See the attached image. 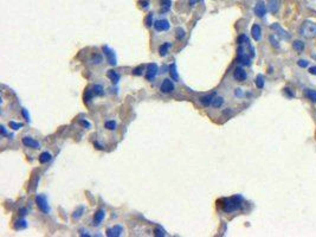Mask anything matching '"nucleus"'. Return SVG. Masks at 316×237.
I'll return each instance as SVG.
<instances>
[{
    "mask_svg": "<svg viewBox=\"0 0 316 237\" xmlns=\"http://www.w3.org/2000/svg\"><path fill=\"white\" fill-rule=\"evenodd\" d=\"M269 39H270V42H271V44H272L275 48H279L278 42H277V40L275 39V36H273V34H272V36H270V37H269Z\"/></svg>",
    "mask_w": 316,
    "mask_h": 237,
    "instance_id": "obj_40",
    "label": "nucleus"
},
{
    "mask_svg": "<svg viewBox=\"0 0 316 237\" xmlns=\"http://www.w3.org/2000/svg\"><path fill=\"white\" fill-rule=\"evenodd\" d=\"M297 64H298V66H301V68H307V66L309 65V62L305 61V59H300V61L297 62Z\"/></svg>",
    "mask_w": 316,
    "mask_h": 237,
    "instance_id": "obj_37",
    "label": "nucleus"
},
{
    "mask_svg": "<svg viewBox=\"0 0 316 237\" xmlns=\"http://www.w3.org/2000/svg\"><path fill=\"white\" fill-rule=\"evenodd\" d=\"M251 34L252 38L256 40V42H259L262 39V29L258 24H255L253 26L251 27Z\"/></svg>",
    "mask_w": 316,
    "mask_h": 237,
    "instance_id": "obj_13",
    "label": "nucleus"
},
{
    "mask_svg": "<svg viewBox=\"0 0 316 237\" xmlns=\"http://www.w3.org/2000/svg\"><path fill=\"white\" fill-rule=\"evenodd\" d=\"M26 213H27L26 209H22V210H20V215H22V216H25Z\"/></svg>",
    "mask_w": 316,
    "mask_h": 237,
    "instance_id": "obj_49",
    "label": "nucleus"
},
{
    "mask_svg": "<svg viewBox=\"0 0 316 237\" xmlns=\"http://www.w3.org/2000/svg\"><path fill=\"white\" fill-rule=\"evenodd\" d=\"M22 114H23V116L25 118V120H26V121H30V115L27 114V110H26V109H23V110H22Z\"/></svg>",
    "mask_w": 316,
    "mask_h": 237,
    "instance_id": "obj_43",
    "label": "nucleus"
},
{
    "mask_svg": "<svg viewBox=\"0 0 316 237\" xmlns=\"http://www.w3.org/2000/svg\"><path fill=\"white\" fill-rule=\"evenodd\" d=\"M255 83H256V87H257L258 89H263L264 88V83H265L264 77L262 75H258L256 77V80H255Z\"/></svg>",
    "mask_w": 316,
    "mask_h": 237,
    "instance_id": "obj_27",
    "label": "nucleus"
},
{
    "mask_svg": "<svg viewBox=\"0 0 316 237\" xmlns=\"http://www.w3.org/2000/svg\"><path fill=\"white\" fill-rule=\"evenodd\" d=\"M175 33H177V39H184V37H185V31L180 27H178Z\"/></svg>",
    "mask_w": 316,
    "mask_h": 237,
    "instance_id": "obj_36",
    "label": "nucleus"
},
{
    "mask_svg": "<svg viewBox=\"0 0 316 237\" xmlns=\"http://www.w3.org/2000/svg\"><path fill=\"white\" fill-rule=\"evenodd\" d=\"M107 76H108V78L110 80V81L113 82V83H117L118 81H120V74H118L117 71H115V70H109L108 71V74H107Z\"/></svg>",
    "mask_w": 316,
    "mask_h": 237,
    "instance_id": "obj_17",
    "label": "nucleus"
},
{
    "mask_svg": "<svg viewBox=\"0 0 316 237\" xmlns=\"http://www.w3.org/2000/svg\"><path fill=\"white\" fill-rule=\"evenodd\" d=\"M293 48H294L297 52L302 54L303 50H304V43H303L302 40H295L294 43H293Z\"/></svg>",
    "mask_w": 316,
    "mask_h": 237,
    "instance_id": "obj_21",
    "label": "nucleus"
},
{
    "mask_svg": "<svg viewBox=\"0 0 316 237\" xmlns=\"http://www.w3.org/2000/svg\"><path fill=\"white\" fill-rule=\"evenodd\" d=\"M235 95H236V96H238V97L243 96V92H241V89H239V88H238V89H236V92H235Z\"/></svg>",
    "mask_w": 316,
    "mask_h": 237,
    "instance_id": "obj_44",
    "label": "nucleus"
},
{
    "mask_svg": "<svg viewBox=\"0 0 316 237\" xmlns=\"http://www.w3.org/2000/svg\"><path fill=\"white\" fill-rule=\"evenodd\" d=\"M103 52L104 55L107 56V59H108V63L110 65H116L117 64V59H116V55H115V51H113L111 49L107 46V45H103Z\"/></svg>",
    "mask_w": 316,
    "mask_h": 237,
    "instance_id": "obj_4",
    "label": "nucleus"
},
{
    "mask_svg": "<svg viewBox=\"0 0 316 237\" xmlns=\"http://www.w3.org/2000/svg\"><path fill=\"white\" fill-rule=\"evenodd\" d=\"M122 232H123V228L121 225H115L114 228L111 229H108L107 230V236L109 237H117V236H121L122 235Z\"/></svg>",
    "mask_w": 316,
    "mask_h": 237,
    "instance_id": "obj_14",
    "label": "nucleus"
},
{
    "mask_svg": "<svg viewBox=\"0 0 316 237\" xmlns=\"http://www.w3.org/2000/svg\"><path fill=\"white\" fill-rule=\"evenodd\" d=\"M174 83H173V80L172 78H166L165 81L161 83L160 90L163 94H171V92H174Z\"/></svg>",
    "mask_w": 316,
    "mask_h": 237,
    "instance_id": "obj_6",
    "label": "nucleus"
},
{
    "mask_svg": "<svg viewBox=\"0 0 316 237\" xmlns=\"http://www.w3.org/2000/svg\"><path fill=\"white\" fill-rule=\"evenodd\" d=\"M23 145L26 146V147H30V148H33V150H38V148H40V144L36 141L34 139L32 138H30V136H25V138H23Z\"/></svg>",
    "mask_w": 316,
    "mask_h": 237,
    "instance_id": "obj_11",
    "label": "nucleus"
},
{
    "mask_svg": "<svg viewBox=\"0 0 316 237\" xmlns=\"http://www.w3.org/2000/svg\"><path fill=\"white\" fill-rule=\"evenodd\" d=\"M94 145H95V147H97V148H98V150H103V146H102V145H100V144H98V142H97V141H95V142H94Z\"/></svg>",
    "mask_w": 316,
    "mask_h": 237,
    "instance_id": "obj_47",
    "label": "nucleus"
},
{
    "mask_svg": "<svg viewBox=\"0 0 316 237\" xmlns=\"http://www.w3.org/2000/svg\"><path fill=\"white\" fill-rule=\"evenodd\" d=\"M305 97H308L311 102H316V90L314 89H305L304 90Z\"/></svg>",
    "mask_w": 316,
    "mask_h": 237,
    "instance_id": "obj_19",
    "label": "nucleus"
},
{
    "mask_svg": "<svg viewBox=\"0 0 316 237\" xmlns=\"http://www.w3.org/2000/svg\"><path fill=\"white\" fill-rule=\"evenodd\" d=\"M116 126H117V124H116L115 121H107V122L104 124V127L109 130H114L115 128H116Z\"/></svg>",
    "mask_w": 316,
    "mask_h": 237,
    "instance_id": "obj_33",
    "label": "nucleus"
},
{
    "mask_svg": "<svg viewBox=\"0 0 316 237\" xmlns=\"http://www.w3.org/2000/svg\"><path fill=\"white\" fill-rule=\"evenodd\" d=\"M10 127H11L12 129H14V130H18V129H20L23 127V124H20V122H14V121H10Z\"/></svg>",
    "mask_w": 316,
    "mask_h": 237,
    "instance_id": "obj_35",
    "label": "nucleus"
},
{
    "mask_svg": "<svg viewBox=\"0 0 316 237\" xmlns=\"http://www.w3.org/2000/svg\"><path fill=\"white\" fill-rule=\"evenodd\" d=\"M223 103H224V98L221 96H218V97H215V100L212 101V106L215 108H219V107H221L223 106Z\"/></svg>",
    "mask_w": 316,
    "mask_h": 237,
    "instance_id": "obj_28",
    "label": "nucleus"
},
{
    "mask_svg": "<svg viewBox=\"0 0 316 237\" xmlns=\"http://www.w3.org/2000/svg\"><path fill=\"white\" fill-rule=\"evenodd\" d=\"M241 200H243V198L241 196H235V197H231L229 199H223V202H224L223 210L225 212H233V211L241 209Z\"/></svg>",
    "mask_w": 316,
    "mask_h": 237,
    "instance_id": "obj_2",
    "label": "nucleus"
},
{
    "mask_svg": "<svg viewBox=\"0 0 316 237\" xmlns=\"http://www.w3.org/2000/svg\"><path fill=\"white\" fill-rule=\"evenodd\" d=\"M158 72H159V66L155 63H152V64L148 65L147 66V74H146L147 81H153L158 75Z\"/></svg>",
    "mask_w": 316,
    "mask_h": 237,
    "instance_id": "obj_7",
    "label": "nucleus"
},
{
    "mask_svg": "<svg viewBox=\"0 0 316 237\" xmlns=\"http://www.w3.org/2000/svg\"><path fill=\"white\" fill-rule=\"evenodd\" d=\"M253 11H255V14H256L257 17L263 18V17L267 14L268 8H267V5H265V3H264L263 0H258L257 3H256V5H255Z\"/></svg>",
    "mask_w": 316,
    "mask_h": 237,
    "instance_id": "obj_5",
    "label": "nucleus"
},
{
    "mask_svg": "<svg viewBox=\"0 0 316 237\" xmlns=\"http://www.w3.org/2000/svg\"><path fill=\"white\" fill-rule=\"evenodd\" d=\"M212 101H213L212 95H207V96L200 97V103H201L203 106H205V107H209L210 104H212Z\"/></svg>",
    "mask_w": 316,
    "mask_h": 237,
    "instance_id": "obj_23",
    "label": "nucleus"
},
{
    "mask_svg": "<svg viewBox=\"0 0 316 237\" xmlns=\"http://www.w3.org/2000/svg\"><path fill=\"white\" fill-rule=\"evenodd\" d=\"M142 71H143V66L141 65V66H139V68H136V69H134V70H133V75L140 76L141 74H142Z\"/></svg>",
    "mask_w": 316,
    "mask_h": 237,
    "instance_id": "obj_38",
    "label": "nucleus"
},
{
    "mask_svg": "<svg viewBox=\"0 0 316 237\" xmlns=\"http://www.w3.org/2000/svg\"><path fill=\"white\" fill-rule=\"evenodd\" d=\"M284 92H285V94H288L290 97H294V92H291V90H290L289 88H285V89H284Z\"/></svg>",
    "mask_w": 316,
    "mask_h": 237,
    "instance_id": "obj_45",
    "label": "nucleus"
},
{
    "mask_svg": "<svg viewBox=\"0 0 316 237\" xmlns=\"http://www.w3.org/2000/svg\"><path fill=\"white\" fill-rule=\"evenodd\" d=\"M309 72L311 75H316V66H310L309 68Z\"/></svg>",
    "mask_w": 316,
    "mask_h": 237,
    "instance_id": "obj_46",
    "label": "nucleus"
},
{
    "mask_svg": "<svg viewBox=\"0 0 316 237\" xmlns=\"http://www.w3.org/2000/svg\"><path fill=\"white\" fill-rule=\"evenodd\" d=\"M172 6L171 0H161V12H167Z\"/></svg>",
    "mask_w": 316,
    "mask_h": 237,
    "instance_id": "obj_25",
    "label": "nucleus"
},
{
    "mask_svg": "<svg viewBox=\"0 0 316 237\" xmlns=\"http://www.w3.org/2000/svg\"><path fill=\"white\" fill-rule=\"evenodd\" d=\"M197 3V0H191V5H194Z\"/></svg>",
    "mask_w": 316,
    "mask_h": 237,
    "instance_id": "obj_50",
    "label": "nucleus"
},
{
    "mask_svg": "<svg viewBox=\"0 0 316 237\" xmlns=\"http://www.w3.org/2000/svg\"><path fill=\"white\" fill-rule=\"evenodd\" d=\"M271 29H272V30H275V31L277 32V36H279V37L282 38V39H285V40H287V39H290V37H291L289 33L287 32V31H285V30L283 29V27L281 26L279 24H277V23L272 24V25H271Z\"/></svg>",
    "mask_w": 316,
    "mask_h": 237,
    "instance_id": "obj_8",
    "label": "nucleus"
},
{
    "mask_svg": "<svg viewBox=\"0 0 316 237\" xmlns=\"http://www.w3.org/2000/svg\"><path fill=\"white\" fill-rule=\"evenodd\" d=\"M84 210H85V208H84V206H80L78 210H76L75 212H74V215H72V218H74V219H80V217H82V215H83Z\"/></svg>",
    "mask_w": 316,
    "mask_h": 237,
    "instance_id": "obj_30",
    "label": "nucleus"
},
{
    "mask_svg": "<svg viewBox=\"0 0 316 237\" xmlns=\"http://www.w3.org/2000/svg\"><path fill=\"white\" fill-rule=\"evenodd\" d=\"M140 4H141V7H142V8H147L148 5H149V1H148V0H140Z\"/></svg>",
    "mask_w": 316,
    "mask_h": 237,
    "instance_id": "obj_42",
    "label": "nucleus"
},
{
    "mask_svg": "<svg viewBox=\"0 0 316 237\" xmlns=\"http://www.w3.org/2000/svg\"><path fill=\"white\" fill-rule=\"evenodd\" d=\"M237 43L239 44V45H241V44H250V39H249V37H247L246 34H241L239 37H238V39H237Z\"/></svg>",
    "mask_w": 316,
    "mask_h": 237,
    "instance_id": "obj_29",
    "label": "nucleus"
},
{
    "mask_svg": "<svg viewBox=\"0 0 316 237\" xmlns=\"http://www.w3.org/2000/svg\"><path fill=\"white\" fill-rule=\"evenodd\" d=\"M27 226V223L25 219H20V221H17L16 224H14V229H24V228H26Z\"/></svg>",
    "mask_w": 316,
    "mask_h": 237,
    "instance_id": "obj_31",
    "label": "nucleus"
},
{
    "mask_svg": "<svg viewBox=\"0 0 316 237\" xmlns=\"http://www.w3.org/2000/svg\"><path fill=\"white\" fill-rule=\"evenodd\" d=\"M145 24H146V26L147 27H150L152 25H154V23H153V13H149L148 16L146 17Z\"/></svg>",
    "mask_w": 316,
    "mask_h": 237,
    "instance_id": "obj_32",
    "label": "nucleus"
},
{
    "mask_svg": "<svg viewBox=\"0 0 316 237\" xmlns=\"http://www.w3.org/2000/svg\"><path fill=\"white\" fill-rule=\"evenodd\" d=\"M169 48H171V43H169V42H166V43L162 44L160 48H159V54H160V56H166V55L168 54Z\"/></svg>",
    "mask_w": 316,
    "mask_h": 237,
    "instance_id": "obj_20",
    "label": "nucleus"
},
{
    "mask_svg": "<svg viewBox=\"0 0 316 237\" xmlns=\"http://www.w3.org/2000/svg\"><path fill=\"white\" fill-rule=\"evenodd\" d=\"M238 61H239L243 65H250L251 64V58L249 57V55H246L245 52H244V49H243V46H239V49H238Z\"/></svg>",
    "mask_w": 316,
    "mask_h": 237,
    "instance_id": "obj_10",
    "label": "nucleus"
},
{
    "mask_svg": "<svg viewBox=\"0 0 316 237\" xmlns=\"http://www.w3.org/2000/svg\"><path fill=\"white\" fill-rule=\"evenodd\" d=\"M169 75H171V78L173 81H178L179 80V75H178L177 71V64L173 63V64L169 66Z\"/></svg>",
    "mask_w": 316,
    "mask_h": 237,
    "instance_id": "obj_18",
    "label": "nucleus"
},
{
    "mask_svg": "<svg viewBox=\"0 0 316 237\" xmlns=\"http://www.w3.org/2000/svg\"><path fill=\"white\" fill-rule=\"evenodd\" d=\"M94 96L95 95H94V92H92V88H86L85 92H84V102L89 103Z\"/></svg>",
    "mask_w": 316,
    "mask_h": 237,
    "instance_id": "obj_24",
    "label": "nucleus"
},
{
    "mask_svg": "<svg viewBox=\"0 0 316 237\" xmlns=\"http://www.w3.org/2000/svg\"><path fill=\"white\" fill-rule=\"evenodd\" d=\"M80 124H82L83 127H85V128H90V127H91L90 122H88L86 120H83V118H80Z\"/></svg>",
    "mask_w": 316,
    "mask_h": 237,
    "instance_id": "obj_41",
    "label": "nucleus"
},
{
    "mask_svg": "<svg viewBox=\"0 0 316 237\" xmlns=\"http://www.w3.org/2000/svg\"><path fill=\"white\" fill-rule=\"evenodd\" d=\"M0 129H1V135H3V136H4V135H6V134H7V133H6L5 127H4V126H1V128H0Z\"/></svg>",
    "mask_w": 316,
    "mask_h": 237,
    "instance_id": "obj_48",
    "label": "nucleus"
},
{
    "mask_svg": "<svg viewBox=\"0 0 316 237\" xmlns=\"http://www.w3.org/2000/svg\"><path fill=\"white\" fill-rule=\"evenodd\" d=\"M154 232H155V236H166V234H165V231L162 230V229H160V228H156L155 230H154Z\"/></svg>",
    "mask_w": 316,
    "mask_h": 237,
    "instance_id": "obj_39",
    "label": "nucleus"
},
{
    "mask_svg": "<svg viewBox=\"0 0 316 237\" xmlns=\"http://www.w3.org/2000/svg\"><path fill=\"white\" fill-rule=\"evenodd\" d=\"M92 88V92H94V95L95 96H101L103 95V87L101 84H95V86L91 87Z\"/></svg>",
    "mask_w": 316,
    "mask_h": 237,
    "instance_id": "obj_26",
    "label": "nucleus"
},
{
    "mask_svg": "<svg viewBox=\"0 0 316 237\" xmlns=\"http://www.w3.org/2000/svg\"><path fill=\"white\" fill-rule=\"evenodd\" d=\"M300 34L302 37L308 38V39L316 37V23L311 22V20L303 22L300 27Z\"/></svg>",
    "mask_w": 316,
    "mask_h": 237,
    "instance_id": "obj_1",
    "label": "nucleus"
},
{
    "mask_svg": "<svg viewBox=\"0 0 316 237\" xmlns=\"http://www.w3.org/2000/svg\"><path fill=\"white\" fill-rule=\"evenodd\" d=\"M153 26H154V29H155L156 31L163 32V31H167L171 25H169V22L167 19H161V20H156Z\"/></svg>",
    "mask_w": 316,
    "mask_h": 237,
    "instance_id": "obj_9",
    "label": "nucleus"
},
{
    "mask_svg": "<svg viewBox=\"0 0 316 237\" xmlns=\"http://www.w3.org/2000/svg\"><path fill=\"white\" fill-rule=\"evenodd\" d=\"M51 159H52V156H51V154H50L49 152H43V153L39 155V162H42V164H46V162H49Z\"/></svg>",
    "mask_w": 316,
    "mask_h": 237,
    "instance_id": "obj_22",
    "label": "nucleus"
},
{
    "mask_svg": "<svg viewBox=\"0 0 316 237\" xmlns=\"http://www.w3.org/2000/svg\"><path fill=\"white\" fill-rule=\"evenodd\" d=\"M36 203H37L38 209L44 212V213H50V206L48 204V199L44 194H38L36 197Z\"/></svg>",
    "mask_w": 316,
    "mask_h": 237,
    "instance_id": "obj_3",
    "label": "nucleus"
},
{
    "mask_svg": "<svg viewBox=\"0 0 316 237\" xmlns=\"http://www.w3.org/2000/svg\"><path fill=\"white\" fill-rule=\"evenodd\" d=\"M91 62H92L94 64H101L102 63V56H100V55H97V54L92 55V57H91Z\"/></svg>",
    "mask_w": 316,
    "mask_h": 237,
    "instance_id": "obj_34",
    "label": "nucleus"
},
{
    "mask_svg": "<svg viewBox=\"0 0 316 237\" xmlns=\"http://www.w3.org/2000/svg\"><path fill=\"white\" fill-rule=\"evenodd\" d=\"M233 77H235V80H236V81L244 82L247 78V75H246V72H245V70H244L243 68H239V66H238V68H236L235 72H233Z\"/></svg>",
    "mask_w": 316,
    "mask_h": 237,
    "instance_id": "obj_12",
    "label": "nucleus"
},
{
    "mask_svg": "<svg viewBox=\"0 0 316 237\" xmlns=\"http://www.w3.org/2000/svg\"><path fill=\"white\" fill-rule=\"evenodd\" d=\"M311 58L316 59V54H311Z\"/></svg>",
    "mask_w": 316,
    "mask_h": 237,
    "instance_id": "obj_51",
    "label": "nucleus"
},
{
    "mask_svg": "<svg viewBox=\"0 0 316 237\" xmlns=\"http://www.w3.org/2000/svg\"><path fill=\"white\" fill-rule=\"evenodd\" d=\"M279 7H281V0H269L268 1V8L271 13L278 12Z\"/></svg>",
    "mask_w": 316,
    "mask_h": 237,
    "instance_id": "obj_15",
    "label": "nucleus"
},
{
    "mask_svg": "<svg viewBox=\"0 0 316 237\" xmlns=\"http://www.w3.org/2000/svg\"><path fill=\"white\" fill-rule=\"evenodd\" d=\"M104 217H106V211L104 210H98L95 213V216H94V225H100L102 223V221L104 219Z\"/></svg>",
    "mask_w": 316,
    "mask_h": 237,
    "instance_id": "obj_16",
    "label": "nucleus"
}]
</instances>
